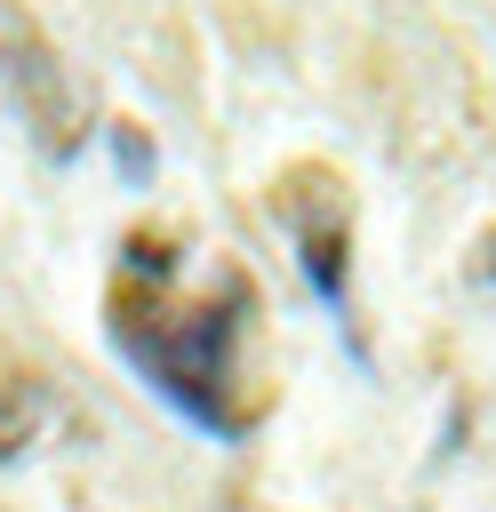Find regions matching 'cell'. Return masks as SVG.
<instances>
[{"label":"cell","mask_w":496,"mask_h":512,"mask_svg":"<svg viewBox=\"0 0 496 512\" xmlns=\"http://www.w3.org/2000/svg\"><path fill=\"white\" fill-rule=\"evenodd\" d=\"M112 344L120 360L208 440H248L256 392H248V320L256 288L240 272H216L208 288H184L176 248L160 232H136L112 272Z\"/></svg>","instance_id":"cell-1"},{"label":"cell","mask_w":496,"mask_h":512,"mask_svg":"<svg viewBox=\"0 0 496 512\" xmlns=\"http://www.w3.org/2000/svg\"><path fill=\"white\" fill-rule=\"evenodd\" d=\"M280 224H288V240H296V256H304L312 296L344 320V312H352V216H344L336 184H304V192L280 184Z\"/></svg>","instance_id":"cell-2"},{"label":"cell","mask_w":496,"mask_h":512,"mask_svg":"<svg viewBox=\"0 0 496 512\" xmlns=\"http://www.w3.org/2000/svg\"><path fill=\"white\" fill-rule=\"evenodd\" d=\"M40 424H48V400H40V384H24V376H0V464H16V456L40 440Z\"/></svg>","instance_id":"cell-3"},{"label":"cell","mask_w":496,"mask_h":512,"mask_svg":"<svg viewBox=\"0 0 496 512\" xmlns=\"http://www.w3.org/2000/svg\"><path fill=\"white\" fill-rule=\"evenodd\" d=\"M480 280H488V288H496V240H488V248H480Z\"/></svg>","instance_id":"cell-4"}]
</instances>
